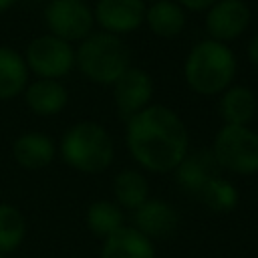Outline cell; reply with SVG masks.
Here are the masks:
<instances>
[{
    "label": "cell",
    "mask_w": 258,
    "mask_h": 258,
    "mask_svg": "<svg viewBox=\"0 0 258 258\" xmlns=\"http://www.w3.org/2000/svg\"><path fill=\"white\" fill-rule=\"evenodd\" d=\"M99 258H157L153 240L133 226H123L103 240Z\"/></svg>",
    "instance_id": "2e32d148"
},
{
    "label": "cell",
    "mask_w": 258,
    "mask_h": 258,
    "mask_svg": "<svg viewBox=\"0 0 258 258\" xmlns=\"http://www.w3.org/2000/svg\"><path fill=\"white\" fill-rule=\"evenodd\" d=\"M220 169L234 175L258 173V131L250 125H222L210 147Z\"/></svg>",
    "instance_id": "5b68a950"
},
{
    "label": "cell",
    "mask_w": 258,
    "mask_h": 258,
    "mask_svg": "<svg viewBox=\"0 0 258 258\" xmlns=\"http://www.w3.org/2000/svg\"><path fill=\"white\" fill-rule=\"evenodd\" d=\"M204 14L208 38L226 44L240 38L252 22V10L246 0H218Z\"/></svg>",
    "instance_id": "ba28073f"
},
{
    "label": "cell",
    "mask_w": 258,
    "mask_h": 258,
    "mask_svg": "<svg viewBox=\"0 0 258 258\" xmlns=\"http://www.w3.org/2000/svg\"><path fill=\"white\" fill-rule=\"evenodd\" d=\"M238 58L230 44L212 38L198 40L183 60V81L200 97H220L236 83Z\"/></svg>",
    "instance_id": "7a4b0ae2"
},
{
    "label": "cell",
    "mask_w": 258,
    "mask_h": 258,
    "mask_svg": "<svg viewBox=\"0 0 258 258\" xmlns=\"http://www.w3.org/2000/svg\"><path fill=\"white\" fill-rule=\"evenodd\" d=\"M113 103L117 113L127 121L153 103V79L141 67H129L113 85Z\"/></svg>",
    "instance_id": "9c48e42d"
},
{
    "label": "cell",
    "mask_w": 258,
    "mask_h": 258,
    "mask_svg": "<svg viewBox=\"0 0 258 258\" xmlns=\"http://www.w3.org/2000/svg\"><path fill=\"white\" fill-rule=\"evenodd\" d=\"M145 2H155V0H145Z\"/></svg>",
    "instance_id": "4316f807"
},
{
    "label": "cell",
    "mask_w": 258,
    "mask_h": 258,
    "mask_svg": "<svg viewBox=\"0 0 258 258\" xmlns=\"http://www.w3.org/2000/svg\"><path fill=\"white\" fill-rule=\"evenodd\" d=\"M185 12H206L210 10L218 0H175Z\"/></svg>",
    "instance_id": "603a6c76"
},
{
    "label": "cell",
    "mask_w": 258,
    "mask_h": 258,
    "mask_svg": "<svg viewBox=\"0 0 258 258\" xmlns=\"http://www.w3.org/2000/svg\"><path fill=\"white\" fill-rule=\"evenodd\" d=\"M24 105L36 117H54L60 115L69 105V91L62 81L54 79H36L28 81L24 93Z\"/></svg>",
    "instance_id": "4fadbf2b"
},
{
    "label": "cell",
    "mask_w": 258,
    "mask_h": 258,
    "mask_svg": "<svg viewBox=\"0 0 258 258\" xmlns=\"http://www.w3.org/2000/svg\"><path fill=\"white\" fill-rule=\"evenodd\" d=\"M10 153L18 167L28 171H38L54 161L56 143L44 131H24L14 137L10 145Z\"/></svg>",
    "instance_id": "7c38bea8"
},
{
    "label": "cell",
    "mask_w": 258,
    "mask_h": 258,
    "mask_svg": "<svg viewBox=\"0 0 258 258\" xmlns=\"http://www.w3.org/2000/svg\"><path fill=\"white\" fill-rule=\"evenodd\" d=\"M218 113L224 125H250L258 113V97L250 87L234 83L220 95Z\"/></svg>",
    "instance_id": "9a60e30c"
},
{
    "label": "cell",
    "mask_w": 258,
    "mask_h": 258,
    "mask_svg": "<svg viewBox=\"0 0 258 258\" xmlns=\"http://www.w3.org/2000/svg\"><path fill=\"white\" fill-rule=\"evenodd\" d=\"M24 62L28 73L36 79L62 81L75 69V44L46 32L34 36L24 50Z\"/></svg>",
    "instance_id": "8992f818"
},
{
    "label": "cell",
    "mask_w": 258,
    "mask_h": 258,
    "mask_svg": "<svg viewBox=\"0 0 258 258\" xmlns=\"http://www.w3.org/2000/svg\"><path fill=\"white\" fill-rule=\"evenodd\" d=\"M28 77L30 73L24 56L18 50L0 44V101H10L22 95Z\"/></svg>",
    "instance_id": "ac0fdd59"
},
{
    "label": "cell",
    "mask_w": 258,
    "mask_h": 258,
    "mask_svg": "<svg viewBox=\"0 0 258 258\" xmlns=\"http://www.w3.org/2000/svg\"><path fill=\"white\" fill-rule=\"evenodd\" d=\"M246 54H248V60L258 69V32L248 40V46H246Z\"/></svg>",
    "instance_id": "cb8c5ba5"
},
{
    "label": "cell",
    "mask_w": 258,
    "mask_h": 258,
    "mask_svg": "<svg viewBox=\"0 0 258 258\" xmlns=\"http://www.w3.org/2000/svg\"><path fill=\"white\" fill-rule=\"evenodd\" d=\"M218 163L212 155L210 149H204V151H187L185 157L179 161V165L173 169V175H175V181L177 185L187 191L189 196H198L200 189L214 177L218 175Z\"/></svg>",
    "instance_id": "5bb4252c"
},
{
    "label": "cell",
    "mask_w": 258,
    "mask_h": 258,
    "mask_svg": "<svg viewBox=\"0 0 258 258\" xmlns=\"http://www.w3.org/2000/svg\"><path fill=\"white\" fill-rule=\"evenodd\" d=\"M145 0H97L93 6L95 24L109 34L123 36L143 26Z\"/></svg>",
    "instance_id": "30bf717a"
},
{
    "label": "cell",
    "mask_w": 258,
    "mask_h": 258,
    "mask_svg": "<svg viewBox=\"0 0 258 258\" xmlns=\"http://www.w3.org/2000/svg\"><path fill=\"white\" fill-rule=\"evenodd\" d=\"M125 145L141 169L163 175L173 173L189 151V133L173 109L151 103L125 121Z\"/></svg>",
    "instance_id": "6da1fadb"
},
{
    "label": "cell",
    "mask_w": 258,
    "mask_h": 258,
    "mask_svg": "<svg viewBox=\"0 0 258 258\" xmlns=\"http://www.w3.org/2000/svg\"><path fill=\"white\" fill-rule=\"evenodd\" d=\"M185 20L187 12L175 0H155L147 4L143 24L159 38H175L183 32Z\"/></svg>",
    "instance_id": "e0dca14e"
},
{
    "label": "cell",
    "mask_w": 258,
    "mask_h": 258,
    "mask_svg": "<svg viewBox=\"0 0 258 258\" xmlns=\"http://www.w3.org/2000/svg\"><path fill=\"white\" fill-rule=\"evenodd\" d=\"M208 210L218 212V214H226L232 212L238 202H240V191L238 187L224 175H214L196 196Z\"/></svg>",
    "instance_id": "44dd1931"
},
{
    "label": "cell",
    "mask_w": 258,
    "mask_h": 258,
    "mask_svg": "<svg viewBox=\"0 0 258 258\" xmlns=\"http://www.w3.org/2000/svg\"><path fill=\"white\" fill-rule=\"evenodd\" d=\"M16 2H18V0H0V14L6 12V10H10Z\"/></svg>",
    "instance_id": "d4e9b609"
},
{
    "label": "cell",
    "mask_w": 258,
    "mask_h": 258,
    "mask_svg": "<svg viewBox=\"0 0 258 258\" xmlns=\"http://www.w3.org/2000/svg\"><path fill=\"white\" fill-rule=\"evenodd\" d=\"M0 258H8V256H6V254H0Z\"/></svg>",
    "instance_id": "484cf974"
},
{
    "label": "cell",
    "mask_w": 258,
    "mask_h": 258,
    "mask_svg": "<svg viewBox=\"0 0 258 258\" xmlns=\"http://www.w3.org/2000/svg\"><path fill=\"white\" fill-rule=\"evenodd\" d=\"M131 67V50L121 36L97 30L75 46V69L95 85H113Z\"/></svg>",
    "instance_id": "277c9868"
},
{
    "label": "cell",
    "mask_w": 258,
    "mask_h": 258,
    "mask_svg": "<svg viewBox=\"0 0 258 258\" xmlns=\"http://www.w3.org/2000/svg\"><path fill=\"white\" fill-rule=\"evenodd\" d=\"M89 232L101 242L125 226V210L111 200H95L85 212Z\"/></svg>",
    "instance_id": "ffe728a7"
},
{
    "label": "cell",
    "mask_w": 258,
    "mask_h": 258,
    "mask_svg": "<svg viewBox=\"0 0 258 258\" xmlns=\"http://www.w3.org/2000/svg\"><path fill=\"white\" fill-rule=\"evenodd\" d=\"M113 202L127 212H135L149 198V183L139 169L125 167L113 179Z\"/></svg>",
    "instance_id": "d6986e66"
},
{
    "label": "cell",
    "mask_w": 258,
    "mask_h": 258,
    "mask_svg": "<svg viewBox=\"0 0 258 258\" xmlns=\"http://www.w3.org/2000/svg\"><path fill=\"white\" fill-rule=\"evenodd\" d=\"M133 214V228L149 240H161L171 236L179 226L177 210L163 198H147Z\"/></svg>",
    "instance_id": "8fae6325"
},
{
    "label": "cell",
    "mask_w": 258,
    "mask_h": 258,
    "mask_svg": "<svg viewBox=\"0 0 258 258\" xmlns=\"http://www.w3.org/2000/svg\"><path fill=\"white\" fill-rule=\"evenodd\" d=\"M56 151L71 169L85 175H99L115 159V141L105 125L81 119L62 133Z\"/></svg>",
    "instance_id": "3957f363"
},
{
    "label": "cell",
    "mask_w": 258,
    "mask_h": 258,
    "mask_svg": "<svg viewBox=\"0 0 258 258\" xmlns=\"http://www.w3.org/2000/svg\"><path fill=\"white\" fill-rule=\"evenodd\" d=\"M46 32L79 44L91 32H95L93 6L87 0H48L42 8Z\"/></svg>",
    "instance_id": "52a82bcc"
},
{
    "label": "cell",
    "mask_w": 258,
    "mask_h": 258,
    "mask_svg": "<svg viewBox=\"0 0 258 258\" xmlns=\"http://www.w3.org/2000/svg\"><path fill=\"white\" fill-rule=\"evenodd\" d=\"M26 238V218L24 214L8 204L0 202V254L10 256L16 252Z\"/></svg>",
    "instance_id": "7402d4cb"
}]
</instances>
